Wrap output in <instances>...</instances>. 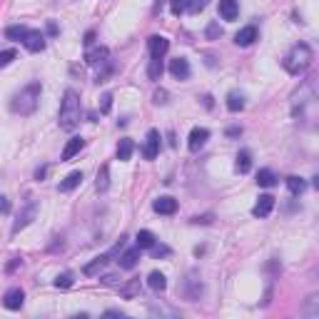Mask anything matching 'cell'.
I'll return each mask as SVG.
<instances>
[{"instance_id": "obj_2", "label": "cell", "mask_w": 319, "mask_h": 319, "mask_svg": "<svg viewBox=\"0 0 319 319\" xmlns=\"http://www.w3.org/2000/svg\"><path fill=\"white\" fill-rule=\"evenodd\" d=\"M40 83L35 80V83H30L25 85L20 92H15L13 95V100H10V110L13 113H18V115H32L35 110H38V100H40Z\"/></svg>"}, {"instance_id": "obj_13", "label": "cell", "mask_w": 319, "mask_h": 319, "mask_svg": "<svg viewBox=\"0 0 319 319\" xmlns=\"http://www.w3.org/2000/svg\"><path fill=\"white\" fill-rule=\"evenodd\" d=\"M170 73H172V78H177V80H187V78H190V62H187V58L170 60Z\"/></svg>"}, {"instance_id": "obj_34", "label": "cell", "mask_w": 319, "mask_h": 319, "mask_svg": "<svg viewBox=\"0 0 319 319\" xmlns=\"http://www.w3.org/2000/svg\"><path fill=\"white\" fill-rule=\"evenodd\" d=\"M110 110H113V95H110V92H105V95L100 97V113H102V115H108Z\"/></svg>"}, {"instance_id": "obj_49", "label": "cell", "mask_w": 319, "mask_h": 319, "mask_svg": "<svg viewBox=\"0 0 319 319\" xmlns=\"http://www.w3.org/2000/svg\"><path fill=\"white\" fill-rule=\"evenodd\" d=\"M45 172H48V167H40V170L35 172V177H38V180H43V177H45Z\"/></svg>"}, {"instance_id": "obj_4", "label": "cell", "mask_w": 319, "mask_h": 319, "mask_svg": "<svg viewBox=\"0 0 319 319\" xmlns=\"http://www.w3.org/2000/svg\"><path fill=\"white\" fill-rule=\"evenodd\" d=\"M35 217H38V200H32V197H30L28 202H25V207L20 209L18 220L13 222V234H18L20 230H25V227H28Z\"/></svg>"}, {"instance_id": "obj_33", "label": "cell", "mask_w": 319, "mask_h": 319, "mask_svg": "<svg viewBox=\"0 0 319 319\" xmlns=\"http://www.w3.org/2000/svg\"><path fill=\"white\" fill-rule=\"evenodd\" d=\"M75 285V277H73V272H62V274H58L55 277V287L58 290H70Z\"/></svg>"}, {"instance_id": "obj_12", "label": "cell", "mask_w": 319, "mask_h": 319, "mask_svg": "<svg viewBox=\"0 0 319 319\" xmlns=\"http://www.w3.org/2000/svg\"><path fill=\"white\" fill-rule=\"evenodd\" d=\"M110 58V50L108 48H102V45H97V48H90L85 53V62L87 65H105Z\"/></svg>"}, {"instance_id": "obj_10", "label": "cell", "mask_w": 319, "mask_h": 319, "mask_svg": "<svg viewBox=\"0 0 319 319\" xmlns=\"http://www.w3.org/2000/svg\"><path fill=\"white\" fill-rule=\"evenodd\" d=\"M207 140H209V130H207V127H192V132H190V137H187L190 152H200V147H202Z\"/></svg>"}, {"instance_id": "obj_19", "label": "cell", "mask_w": 319, "mask_h": 319, "mask_svg": "<svg viewBox=\"0 0 319 319\" xmlns=\"http://www.w3.org/2000/svg\"><path fill=\"white\" fill-rule=\"evenodd\" d=\"M147 285H150V290L152 292H165L167 290V277L162 274V272H150V277H147Z\"/></svg>"}, {"instance_id": "obj_36", "label": "cell", "mask_w": 319, "mask_h": 319, "mask_svg": "<svg viewBox=\"0 0 319 319\" xmlns=\"http://www.w3.org/2000/svg\"><path fill=\"white\" fill-rule=\"evenodd\" d=\"M207 3H209V0H190V3H187V10H190V13H200V10L207 8Z\"/></svg>"}, {"instance_id": "obj_37", "label": "cell", "mask_w": 319, "mask_h": 319, "mask_svg": "<svg viewBox=\"0 0 319 319\" xmlns=\"http://www.w3.org/2000/svg\"><path fill=\"white\" fill-rule=\"evenodd\" d=\"M220 35H222L220 23H209V25H207V38H209V40H215V38H220Z\"/></svg>"}, {"instance_id": "obj_21", "label": "cell", "mask_w": 319, "mask_h": 319, "mask_svg": "<svg viewBox=\"0 0 319 319\" xmlns=\"http://www.w3.org/2000/svg\"><path fill=\"white\" fill-rule=\"evenodd\" d=\"M108 262H110V257H108V252H105V255H100V257H95V260H92V262H87L85 267H83V274H87V277H92V274H97V272H100V269H102V267H105Z\"/></svg>"}, {"instance_id": "obj_1", "label": "cell", "mask_w": 319, "mask_h": 319, "mask_svg": "<svg viewBox=\"0 0 319 319\" xmlns=\"http://www.w3.org/2000/svg\"><path fill=\"white\" fill-rule=\"evenodd\" d=\"M80 117H83V105H80V95L75 90H65L62 95V102H60V127L65 132H73L78 125H80Z\"/></svg>"}, {"instance_id": "obj_30", "label": "cell", "mask_w": 319, "mask_h": 319, "mask_svg": "<svg viewBox=\"0 0 319 319\" xmlns=\"http://www.w3.org/2000/svg\"><path fill=\"white\" fill-rule=\"evenodd\" d=\"M257 185H260V187H274V185H277V174L264 167V170L257 172Z\"/></svg>"}, {"instance_id": "obj_28", "label": "cell", "mask_w": 319, "mask_h": 319, "mask_svg": "<svg viewBox=\"0 0 319 319\" xmlns=\"http://www.w3.org/2000/svg\"><path fill=\"white\" fill-rule=\"evenodd\" d=\"M95 187H97V192H105V190L110 187V167H108V165H102V167L97 170V182H95Z\"/></svg>"}, {"instance_id": "obj_47", "label": "cell", "mask_w": 319, "mask_h": 319, "mask_svg": "<svg viewBox=\"0 0 319 319\" xmlns=\"http://www.w3.org/2000/svg\"><path fill=\"white\" fill-rule=\"evenodd\" d=\"M105 317H122V312H117V309H108Z\"/></svg>"}, {"instance_id": "obj_44", "label": "cell", "mask_w": 319, "mask_h": 319, "mask_svg": "<svg viewBox=\"0 0 319 319\" xmlns=\"http://www.w3.org/2000/svg\"><path fill=\"white\" fill-rule=\"evenodd\" d=\"M117 279H120L117 274H105V277H102V282H105V285H117Z\"/></svg>"}, {"instance_id": "obj_14", "label": "cell", "mask_w": 319, "mask_h": 319, "mask_svg": "<svg viewBox=\"0 0 319 319\" xmlns=\"http://www.w3.org/2000/svg\"><path fill=\"white\" fill-rule=\"evenodd\" d=\"M272 209H274V197H272V195H260L257 204L252 207V215H255V217H267Z\"/></svg>"}, {"instance_id": "obj_39", "label": "cell", "mask_w": 319, "mask_h": 319, "mask_svg": "<svg viewBox=\"0 0 319 319\" xmlns=\"http://www.w3.org/2000/svg\"><path fill=\"white\" fill-rule=\"evenodd\" d=\"M150 250H152V255H155V257H167V255H170V247H165V244H160V247H157V244H152Z\"/></svg>"}, {"instance_id": "obj_23", "label": "cell", "mask_w": 319, "mask_h": 319, "mask_svg": "<svg viewBox=\"0 0 319 319\" xmlns=\"http://www.w3.org/2000/svg\"><path fill=\"white\" fill-rule=\"evenodd\" d=\"M132 150H135V143H132L130 137H122L120 145H117V160H120V162H127V160L132 157Z\"/></svg>"}, {"instance_id": "obj_29", "label": "cell", "mask_w": 319, "mask_h": 319, "mask_svg": "<svg viewBox=\"0 0 319 319\" xmlns=\"http://www.w3.org/2000/svg\"><path fill=\"white\" fill-rule=\"evenodd\" d=\"M287 190H290L292 195H302V192L307 190V182H304L302 177H297V174H290V177H287Z\"/></svg>"}, {"instance_id": "obj_5", "label": "cell", "mask_w": 319, "mask_h": 319, "mask_svg": "<svg viewBox=\"0 0 319 319\" xmlns=\"http://www.w3.org/2000/svg\"><path fill=\"white\" fill-rule=\"evenodd\" d=\"M182 294H185V299H190V302L200 299V294H202V282H200L197 272H190V274H187L185 287H182Z\"/></svg>"}, {"instance_id": "obj_40", "label": "cell", "mask_w": 319, "mask_h": 319, "mask_svg": "<svg viewBox=\"0 0 319 319\" xmlns=\"http://www.w3.org/2000/svg\"><path fill=\"white\" fill-rule=\"evenodd\" d=\"M167 102V92L165 90H157L155 92V105H165Z\"/></svg>"}, {"instance_id": "obj_3", "label": "cell", "mask_w": 319, "mask_h": 319, "mask_svg": "<svg viewBox=\"0 0 319 319\" xmlns=\"http://www.w3.org/2000/svg\"><path fill=\"white\" fill-rule=\"evenodd\" d=\"M312 60H314L312 48H309L307 43H297L290 53L285 55L282 65H285V70H287L290 75H302V73H304V70L312 65Z\"/></svg>"}, {"instance_id": "obj_7", "label": "cell", "mask_w": 319, "mask_h": 319, "mask_svg": "<svg viewBox=\"0 0 319 319\" xmlns=\"http://www.w3.org/2000/svg\"><path fill=\"white\" fill-rule=\"evenodd\" d=\"M147 50H150V58H165V53L170 50V40L162 35H152L147 40Z\"/></svg>"}, {"instance_id": "obj_26", "label": "cell", "mask_w": 319, "mask_h": 319, "mask_svg": "<svg viewBox=\"0 0 319 319\" xmlns=\"http://www.w3.org/2000/svg\"><path fill=\"white\" fill-rule=\"evenodd\" d=\"M250 170H252V155L247 150H239V155H237V172L244 174Z\"/></svg>"}, {"instance_id": "obj_22", "label": "cell", "mask_w": 319, "mask_h": 319, "mask_svg": "<svg viewBox=\"0 0 319 319\" xmlns=\"http://www.w3.org/2000/svg\"><path fill=\"white\" fill-rule=\"evenodd\" d=\"M83 145H85V140H83V137H73V140L65 145L62 155H60V157H62V162H65V160H73V157H75V155L83 150Z\"/></svg>"}, {"instance_id": "obj_11", "label": "cell", "mask_w": 319, "mask_h": 319, "mask_svg": "<svg viewBox=\"0 0 319 319\" xmlns=\"http://www.w3.org/2000/svg\"><path fill=\"white\" fill-rule=\"evenodd\" d=\"M309 100H314V83H312V80H307L304 85L292 95V105H294V108H297V105L302 108V105H307Z\"/></svg>"}, {"instance_id": "obj_32", "label": "cell", "mask_w": 319, "mask_h": 319, "mask_svg": "<svg viewBox=\"0 0 319 319\" xmlns=\"http://www.w3.org/2000/svg\"><path fill=\"white\" fill-rule=\"evenodd\" d=\"M30 28H25V25H10V28L5 30V38H8V40H18V43H20V40H23V38H25V32H28Z\"/></svg>"}, {"instance_id": "obj_35", "label": "cell", "mask_w": 319, "mask_h": 319, "mask_svg": "<svg viewBox=\"0 0 319 319\" xmlns=\"http://www.w3.org/2000/svg\"><path fill=\"white\" fill-rule=\"evenodd\" d=\"M187 3H190V0H170V10H172V15H182V13L187 10Z\"/></svg>"}, {"instance_id": "obj_20", "label": "cell", "mask_w": 319, "mask_h": 319, "mask_svg": "<svg viewBox=\"0 0 319 319\" xmlns=\"http://www.w3.org/2000/svg\"><path fill=\"white\" fill-rule=\"evenodd\" d=\"M80 182H83V172H80V170H75V172H70L65 180H62V182H60L58 190H60V192H73Z\"/></svg>"}, {"instance_id": "obj_45", "label": "cell", "mask_w": 319, "mask_h": 319, "mask_svg": "<svg viewBox=\"0 0 319 319\" xmlns=\"http://www.w3.org/2000/svg\"><path fill=\"white\" fill-rule=\"evenodd\" d=\"M83 43H85V48H90V45L95 43V32H92V30H90V32L85 35V40H83Z\"/></svg>"}, {"instance_id": "obj_38", "label": "cell", "mask_w": 319, "mask_h": 319, "mask_svg": "<svg viewBox=\"0 0 319 319\" xmlns=\"http://www.w3.org/2000/svg\"><path fill=\"white\" fill-rule=\"evenodd\" d=\"M13 60H15V50H3V53H0V67L10 65Z\"/></svg>"}, {"instance_id": "obj_18", "label": "cell", "mask_w": 319, "mask_h": 319, "mask_svg": "<svg viewBox=\"0 0 319 319\" xmlns=\"http://www.w3.org/2000/svg\"><path fill=\"white\" fill-rule=\"evenodd\" d=\"M152 207H155V212H160V215H174V212H177V200H174V197H157Z\"/></svg>"}, {"instance_id": "obj_25", "label": "cell", "mask_w": 319, "mask_h": 319, "mask_svg": "<svg viewBox=\"0 0 319 319\" xmlns=\"http://www.w3.org/2000/svg\"><path fill=\"white\" fill-rule=\"evenodd\" d=\"M242 108H244V95L232 90V92L227 95V110H230V113H239Z\"/></svg>"}, {"instance_id": "obj_48", "label": "cell", "mask_w": 319, "mask_h": 319, "mask_svg": "<svg viewBox=\"0 0 319 319\" xmlns=\"http://www.w3.org/2000/svg\"><path fill=\"white\" fill-rule=\"evenodd\" d=\"M48 32H50V35H58V25H55V23H48Z\"/></svg>"}, {"instance_id": "obj_17", "label": "cell", "mask_w": 319, "mask_h": 319, "mask_svg": "<svg viewBox=\"0 0 319 319\" xmlns=\"http://www.w3.org/2000/svg\"><path fill=\"white\" fill-rule=\"evenodd\" d=\"M220 15L225 18V20H237V15H239V3L237 0H220Z\"/></svg>"}, {"instance_id": "obj_46", "label": "cell", "mask_w": 319, "mask_h": 319, "mask_svg": "<svg viewBox=\"0 0 319 319\" xmlns=\"http://www.w3.org/2000/svg\"><path fill=\"white\" fill-rule=\"evenodd\" d=\"M18 264H20V257H15V260L10 262V264H8L5 269H8V272H15V269H18Z\"/></svg>"}, {"instance_id": "obj_27", "label": "cell", "mask_w": 319, "mask_h": 319, "mask_svg": "<svg viewBox=\"0 0 319 319\" xmlns=\"http://www.w3.org/2000/svg\"><path fill=\"white\" fill-rule=\"evenodd\" d=\"M120 294H122L125 299H135V297L140 294V277H135V279H130L125 287H120Z\"/></svg>"}, {"instance_id": "obj_31", "label": "cell", "mask_w": 319, "mask_h": 319, "mask_svg": "<svg viewBox=\"0 0 319 319\" xmlns=\"http://www.w3.org/2000/svg\"><path fill=\"white\" fill-rule=\"evenodd\" d=\"M135 242H137V247H140V250H150L157 239H155V234L150 232V230H140L137 237H135Z\"/></svg>"}, {"instance_id": "obj_41", "label": "cell", "mask_w": 319, "mask_h": 319, "mask_svg": "<svg viewBox=\"0 0 319 319\" xmlns=\"http://www.w3.org/2000/svg\"><path fill=\"white\" fill-rule=\"evenodd\" d=\"M113 73H115V67H113V65H108V67L97 75V83H105V78H108V75H113Z\"/></svg>"}, {"instance_id": "obj_6", "label": "cell", "mask_w": 319, "mask_h": 319, "mask_svg": "<svg viewBox=\"0 0 319 319\" xmlns=\"http://www.w3.org/2000/svg\"><path fill=\"white\" fill-rule=\"evenodd\" d=\"M160 130H150L145 135V145H143V155H145V160H155L157 155H160Z\"/></svg>"}, {"instance_id": "obj_24", "label": "cell", "mask_w": 319, "mask_h": 319, "mask_svg": "<svg viewBox=\"0 0 319 319\" xmlns=\"http://www.w3.org/2000/svg\"><path fill=\"white\" fill-rule=\"evenodd\" d=\"M162 73H165V65H162V58H152V60H150V65H147V78L157 83V80L162 78Z\"/></svg>"}, {"instance_id": "obj_43", "label": "cell", "mask_w": 319, "mask_h": 319, "mask_svg": "<svg viewBox=\"0 0 319 319\" xmlns=\"http://www.w3.org/2000/svg\"><path fill=\"white\" fill-rule=\"evenodd\" d=\"M8 209H10V200H8L5 195H0V215H3V212H8Z\"/></svg>"}, {"instance_id": "obj_42", "label": "cell", "mask_w": 319, "mask_h": 319, "mask_svg": "<svg viewBox=\"0 0 319 319\" xmlns=\"http://www.w3.org/2000/svg\"><path fill=\"white\" fill-rule=\"evenodd\" d=\"M225 135H227V137H239V135H242V127H227Z\"/></svg>"}, {"instance_id": "obj_15", "label": "cell", "mask_w": 319, "mask_h": 319, "mask_svg": "<svg viewBox=\"0 0 319 319\" xmlns=\"http://www.w3.org/2000/svg\"><path fill=\"white\" fill-rule=\"evenodd\" d=\"M257 35H260V32H257L255 25H247V28H242L234 35V43H237L239 48H247V45H252V43L257 40Z\"/></svg>"}, {"instance_id": "obj_8", "label": "cell", "mask_w": 319, "mask_h": 319, "mask_svg": "<svg viewBox=\"0 0 319 319\" xmlns=\"http://www.w3.org/2000/svg\"><path fill=\"white\" fill-rule=\"evenodd\" d=\"M23 302H25V292L20 290V287L8 290V292H5V297H3V304H5V309H10V312L20 309V307H23Z\"/></svg>"}, {"instance_id": "obj_9", "label": "cell", "mask_w": 319, "mask_h": 319, "mask_svg": "<svg viewBox=\"0 0 319 319\" xmlns=\"http://www.w3.org/2000/svg\"><path fill=\"white\" fill-rule=\"evenodd\" d=\"M23 45L30 53H40V50H45V35L40 30H28L25 38H23Z\"/></svg>"}, {"instance_id": "obj_16", "label": "cell", "mask_w": 319, "mask_h": 319, "mask_svg": "<svg viewBox=\"0 0 319 319\" xmlns=\"http://www.w3.org/2000/svg\"><path fill=\"white\" fill-rule=\"evenodd\" d=\"M137 262H140V247H130V250H125L120 255V267L122 269H135Z\"/></svg>"}]
</instances>
